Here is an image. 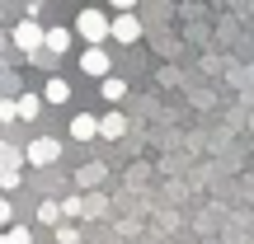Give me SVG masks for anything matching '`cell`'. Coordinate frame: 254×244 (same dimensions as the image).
<instances>
[{
  "mask_svg": "<svg viewBox=\"0 0 254 244\" xmlns=\"http://www.w3.org/2000/svg\"><path fill=\"white\" fill-rule=\"evenodd\" d=\"M123 94H127V85L118 80V75H109V80H104V99H109V103H118Z\"/></svg>",
  "mask_w": 254,
  "mask_h": 244,
  "instance_id": "cell-13",
  "label": "cell"
},
{
  "mask_svg": "<svg viewBox=\"0 0 254 244\" xmlns=\"http://www.w3.org/2000/svg\"><path fill=\"white\" fill-rule=\"evenodd\" d=\"M75 33H80L85 43H104V38H109V19H104L99 9H80V19H75Z\"/></svg>",
  "mask_w": 254,
  "mask_h": 244,
  "instance_id": "cell-1",
  "label": "cell"
},
{
  "mask_svg": "<svg viewBox=\"0 0 254 244\" xmlns=\"http://www.w3.org/2000/svg\"><path fill=\"white\" fill-rule=\"evenodd\" d=\"M109 38H118V43H136L141 38V24H136L132 9H118V19L109 24Z\"/></svg>",
  "mask_w": 254,
  "mask_h": 244,
  "instance_id": "cell-2",
  "label": "cell"
},
{
  "mask_svg": "<svg viewBox=\"0 0 254 244\" xmlns=\"http://www.w3.org/2000/svg\"><path fill=\"white\" fill-rule=\"evenodd\" d=\"M123 127H127L123 113H104V118H99V132L104 136H123Z\"/></svg>",
  "mask_w": 254,
  "mask_h": 244,
  "instance_id": "cell-10",
  "label": "cell"
},
{
  "mask_svg": "<svg viewBox=\"0 0 254 244\" xmlns=\"http://www.w3.org/2000/svg\"><path fill=\"white\" fill-rule=\"evenodd\" d=\"M28 5H43V0H28Z\"/></svg>",
  "mask_w": 254,
  "mask_h": 244,
  "instance_id": "cell-20",
  "label": "cell"
},
{
  "mask_svg": "<svg viewBox=\"0 0 254 244\" xmlns=\"http://www.w3.org/2000/svg\"><path fill=\"white\" fill-rule=\"evenodd\" d=\"M0 244H5V235H0Z\"/></svg>",
  "mask_w": 254,
  "mask_h": 244,
  "instance_id": "cell-21",
  "label": "cell"
},
{
  "mask_svg": "<svg viewBox=\"0 0 254 244\" xmlns=\"http://www.w3.org/2000/svg\"><path fill=\"white\" fill-rule=\"evenodd\" d=\"M0 226H9V202L0 197Z\"/></svg>",
  "mask_w": 254,
  "mask_h": 244,
  "instance_id": "cell-18",
  "label": "cell"
},
{
  "mask_svg": "<svg viewBox=\"0 0 254 244\" xmlns=\"http://www.w3.org/2000/svg\"><path fill=\"white\" fill-rule=\"evenodd\" d=\"M80 211H85L80 197H66V202H62V216H80Z\"/></svg>",
  "mask_w": 254,
  "mask_h": 244,
  "instance_id": "cell-16",
  "label": "cell"
},
{
  "mask_svg": "<svg viewBox=\"0 0 254 244\" xmlns=\"http://www.w3.org/2000/svg\"><path fill=\"white\" fill-rule=\"evenodd\" d=\"M5 244H33V235H28L24 226H9L5 230Z\"/></svg>",
  "mask_w": 254,
  "mask_h": 244,
  "instance_id": "cell-14",
  "label": "cell"
},
{
  "mask_svg": "<svg viewBox=\"0 0 254 244\" xmlns=\"http://www.w3.org/2000/svg\"><path fill=\"white\" fill-rule=\"evenodd\" d=\"M62 221V207L57 202H38V226H57Z\"/></svg>",
  "mask_w": 254,
  "mask_h": 244,
  "instance_id": "cell-11",
  "label": "cell"
},
{
  "mask_svg": "<svg viewBox=\"0 0 254 244\" xmlns=\"http://www.w3.org/2000/svg\"><path fill=\"white\" fill-rule=\"evenodd\" d=\"M109 5H113V9H132L136 0H109Z\"/></svg>",
  "mask_w": 254,
  "mask_h": 244,
  "instance_id": "cell-19",
  "label": "cell"
},
{
  "mask_svg": "<svg viewBox=\"0 0 254 244\" xmlns=\"http://www.w3.org/2000/svg\"><path fill=\"white\" fill-rule=\"evenodd\" d=\"M57 240H62V244H80V230H75V226H57Z\"/></svg>",
  "mask_w": 254,
  "mask_h": 244,
  "instance_id": "cell-15",
  "label": "cell"
},
{
  "mask_svg": "<svg viewBox=\"0 0 254 244\" xmlns=\"http://www.w3.org/2000/svg\"><path fill=\"white\" fill-rule=\"evenodd\" d=\"M19 160H24L19 150H9V146H0V174H19Z\"/></svg>",
  "mask_w": 254,
  "mask_h": 244,
  "instance_id": "cell-12",
  "label": "cell"
},
{
  "mask_svg": "<svg viewBox=\"0 0 254 244\" xmlns=\"http://www.w3.org/2000/svg\"><path fill=\"white\" fill-rule=\"evenodd\" d=\"M14 47H19V52H38V47H43V28H38V19L14 24Z\"/></svg>",
  "mask_w": 254,
  "mask_h": 244,
  "instance_id": "cell-3",
  "label": "cell"
},
{
  "mask_svg": "<svg viewBox=\"0 0 254 244\" xmlns=\"http://www.w3.org/2000/svg\"><path fill=\"white\" fill-rule=\"evenodd\" d=\"M94 132H99V118H90V113H80V118H71V136H75V141H90Z\"/></svg>",
  "mask_w": 254,
  "mask_h": 244,
  "instance_id": "cell-8",
  "label": "cell"
},
{
  "mask_svg": "<svg viewBox=\"0 0 254 244\" xmlns=\"http://www.w3.org/2000/svg\"><path fill=\"white\" fill-rule=\"evenodd\" d=\"M43 99H47V103H66V99H71V85L52 75V80H47V90H43Z\"/></svg>",
  "mask_w": 254,
  "mask_h": 244,
  "instance_id": "cell-9",
  "label": "cell"
},
{
  "mask_svg": "<svg viewBox=\"0 0 254 244\" xmlns=\"http://www.w3.org/2000/svg\"><path fill=\"white\" fill-rule=\"evenodd\" d=\"M14 118L19 122H38L43 118V94H19L14 99Z\"/></svg>",
  "mask_w": 254,
  "mask_h": 244,
  "instance_id": "cell-6",
  "label": "cell"
},
{
  "mask_svg": "<svg viewBox=\"0 0 254 244\" xmlns=\"http://www.w3.org/2000/svg\"><path fill=\"white\" fill-rule=\"evenodd\" d=\"M9 118H14V103H9V99H0V122H9Z\"/></svg>",
  "mask_w": 254,
  "mask_h": 244,
  "instance_id": "cell-17",
  "label": "cell"
},
{
  "mask_svg": "<svg viewBox=\"0 0 254 244\" xmlns=\"http://www.w3.org/2000/svg\"><path fill=\"white\" fill-rule=\"evenodd\" d=\"M57 155H62V141H52V136H38V141L24 150V160H28V164H52Z\"/></svg>",
  "mask_w": 254,
  "mask_h": 244,
  "instance_id": "cell-4",
  "label": "cell"
},
{
  "mask_svg": "<svg viewBox=\"0 0 254 244\" xmlns=\"http://www.w3.org/2000/svg\"><path fill=\"white\" fill-rule=\"evenodd\" d=\"M43 47H47L52 56L71 52V28H43Z\"/></svg>",
  "mask_w": 254,
  "mask_h": 244,
  "instance_id": "cell-7",
  "label": "cell"
},
{
  "mask_svg": "<svg viewBox=\"0 0 254 244\" xmlns=\"http://www.w3.org/2000/svg\"><path fill=\"white\" fill-rule=\"evenodd\" d=\"M80 71L85 75H109V52H104L99 43H90V47H85V56H80Z\"/></svg>",
  "mask_w": 254,
  "mask_h": 244,
  "instance_id": "cell-5",
  "label": "cell"
}]
</instances>
